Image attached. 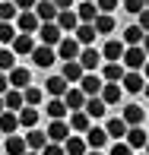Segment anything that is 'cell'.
Returning <instances> with one entry per match:
<instances>
[{"mask_svg":"<svg viewBox=\"0 0 149 155\" xmlns=\"http://www.w3.org/2000/svg\"><path fill=\"white\" fill-rule=\"evenodd\" d=\"M32 63L38 70H48V67H54V60H60L57 57V48H51V45H35V51L29 54Z\"/></svg>","mask_w":149,"mask_h":155,"instance_id":"6da1fadb","label":"cell"},{"mask_svg":"<svg viewBox=\"0 0 149 155\" xmlns=\"http://www.w3.org/2000/svg\"><path fill=\"white\" fill-rule=\"evenodd\" d=\"M124 67L127 70H143L146 67V60H149V54H146V48L143 45H127V51H124Z\"/></svg>","mask_w":149,"mask_h":155,"instance_id":"7a4b0ae2","label":"cell"},{"mask_svg":"<svg viewBox=\"0 0 149 155\" xmlns=\"http://www.w3.org/2000/svg\"><path fill=\"white\" fill-rule=\"evenodd\" d=\"M80 54H83L80 38H76V35H63V41L57 45V57L60 60H80Z\"/></svg>","mask_w":149,"mask_h":155,"instance_id":"3957f363","label":"cell"},{"mask_svg":"<svg viewBox=\"0 0 149 155\" xmlns=\"http://www.w3.org/2000/svg\"><path fill=\"white\" fill-rule=\"evenodd\" d=\"M63 32L57 22H41V29H38V38H41V45H51V48H57L60 41H63Z\"/></svg>","mask_w":149,"mask_h":155,"instance_id":"277c9868","label":"cell"},{"mask_svg":"<svg viewBox=\"0 0 149 155\" xmlns=\"http://www.w3.org/2000/svg\"><path fill=\"white\" fill-rule=\"evenodd\" d=\"M16 29H19V32H29V35H38V29H41L38 13H35V10H22V13L16 16Z\"/></svg>","mask_w":149,"mask_h":155,"instance_id":"5b68a950","label":"cell"},{"mask_svg":"<svg viewBox=\"0 0 149 155\" xmlns=\"http://www.w3.org/2000/svg\"><path fill=\"white\" fill-rule=\"evenodd\" d=\"M120 86H124V92L137 95V92H143V89H146V76L140 73V70H127L124 79H120Z\"/></svg>","mask_w":149,"mask_h":155,"instance_id":"8992f818","label":"cell"},{"mask_svg":"<svg viewBox=\"0 0 149 155\" xmlns=\"http://www.w3.org/2000/svg\"><path fill=\"white\" fill-rule=\"evenodd\" d=\"M76 86H80L89 98H92V95H102V89H105V76H98V73H86L80 82H76Z\"/></svg>","mask_w":149,"mask_h":155,"instance_id":"52a82bcc","label":"cell"},{"mask_svg":"<svg viewBox=\"0 0 149 155\" xmlns=\"http://www.w3.org/2000/svg\"><path fill=\"white\" fill-rule=\"evenodd\" d=\"M102 60H105V54H102V51H95L92 45H86V48H83V54H80V63L86 67V73H95Z\"/></svg>","mask_w":149,"mask_h":155,"instance_id":"ba28073f","label":"cell"},{"mask_svg":"<svg viewBox=\"0 0 149 155\" xmlns=\"http://www.w3.org/2000/svg\"><path fill=\"white\" fill-rule=\"evenodd\" d=\"M45 133H48V139H51V143H63L73 130H70V120H63V117H60V120H51V124H48Z\"/></svg>","mask_w":149,"mask_h":155,"instance_id":"9c48e42d","label":"cell"},{"mask_svg":"<svg viewBox=\"0 0 149 155\" xmlns=\"http://www.w3.org/2000/svg\"><path fill=\"white\" fill-rule=\"evenodd\" d=\"M83 136H86V143H89V149H105V146H108V130H105V127H89L86 133H83Z\"/></svg>","mask_w":149,"mask_h":155,"instance_id":"30bf717a","label":"cell"},{"mask_svg":"<svg viewBox=\"0 0 149 155\" xmlns=\"http://www.w3.org/2000/svg\"><path fill=\"white\" fill-rule=\"evenodd\" d=\"M63 101H67V108H70V111H83V108H86V101H89V95L83 92L80 86H70V89H67V95H63Z\"/></svg>","mask_w":149,"mask_h":155,"instance_id":"8fae6325","label":"cell"},{"mask_svg":"<svg viewBox=\"0 0 149 155\" xmlns=\"http://www.w3.org/2000/svg\"><path fill=\"white\" fill-rule=\"evenodd\" d=\"M60 76L67 82H80L83 76H86V67H83L80 60H63V70H60Z\"/></svg>","mask_w":149,"mask_h":155,"instance_id":"7c38bea8","label":"cell"},{"mask_svg":"<svg viewBox=\"0 0 149 155\" xmlns=\"http://www.w3.org/2000/svg\"><path fill=\"white\" fill-rule=\"evenodd\" d=\"M83 111H86L92 120H98V117H105V114H108V101H105L102 95H92L89 101H86V108H83Z\"/></svg>","mask_w":149,"mask_h":155,"instance_id":"4fadbf2b","label":"cell"},{"mask_svg":"<svg viewBox=\"0 0 149 155\" xmlns=\"http://www.w3.org/2000/svg\"><path fill=\"white\" fill-rule=\"evenodd\" d=\"M19 111H3L0 114V133H6V136H13V133H19Z\"/></svg>","mask_w":149,"mask_h":155,"instance_id":"5bb4252c","label":"cell"},{"mask_svg":"<svg viewBox=\"0 0 149 155\" xmlns=\"http://www.w3.org/2000/svg\"><path fill=\"white\" fill-rule=\"evenodd\" d=\"M35 45H38V41H35V35H29V32H19L16 35V38H13V51H16V54H32L35 51Z\"/></svg>","mask_w":149,"mask_h":155,"instance_id":"9a60e30c","label":"cell"},{"mask_svg":"<svg viewBox=\"0 0 149 155\" xmlns=\"http://www.w3.org/2000/svg\"><path fill=\"white\" fill-rule=\"evenodd\" d=\"M67 89H70V82L63 79V76H48V82H45V92L51 95V98H63Z\"/></svg>","mask_w":149,"mask_h":155,"instance_id":"2e32d148","label":"cell"},{"mask_svg":"<svg viewBox=\"0 0 149 155\" xmlns=\"http://www.w3.org/2000/svg\"><path fill=\"white\" fill-rule=\"evenodd\" d=\"M3 152H6V155H25V152H29V143H25V136H19V133L6 136V143H3Z\"/></svg>","mask_w":149,"mask_h":155,"instance_id":"e0dca14e","label":"cell"},{"mask_svg":"<svg viewBox=\"0 0 149 155\" xmlns=\"http://www.w3.org/2000/svg\"><path fill=\"white\" fill-rule=\"evenodd\" d=\"M35 13H38L41 22H57V3L54 0H38V6H35Z\"/></svg>","mask_w":149,"mask_h":155,"instance_id":"ac0fdd59","label":"cell"},{"mask_svg":"<svg viewBox=\"0 0 149 155\" xmlns=\"http://www.w3.org/2000/svg\"><path fill=\"white\" fill-rule=\"evenodd\" d=\"M57 25L63 32H76V29H80V13H76V10H60L57 13Z\"/></svg>","mask_w":149,"mask_h":155,"instance_id":"d6986e66","label":"cell"},{"mask_svg":"<svg viewBox=\"0 0 149 155\" xmlns=\"http://www.w3.org/2000/svg\"><path fill=\"white\" fill-rule=\"evenodd\" d=\"M63 149H67V155H86L89 143H86V136H73V133H70V136L63 139Z\"/></svg>","mask_w":149,"mask_h":155,"instance_id":"ffe728a7","label":"cell"},{"mask_svg":"<svg viewBox=\"0 0 149 155\" xmlns=\"http://www.w3.org/2000/svg\"><path fill=\"white\" fill-rule=\"evenodd\" d=\"M124 73H127V67H120V60H105V70H102L105 82H120Z\"/></svg>","mask_w":149,"mask_h":155,"instance_id":"44dd1931","label":"cell"},{"mask_svg":"<svg viewBox=\"0 0 149 155\" xmlns=\"http://www.w3.org/2000/svg\"><path fill=\"white\" fill-rule=\"evenodd\" d=\"M76 13H80V22H95L102 10H98V3H95V0H83V3L76 6Z\"/></svg>","mask_w":149,"mask_h":155,"instance_id":"7402d4cb","label":"cell"},{"mask_svg":"<svg viewBox=\"0 0 149 155\" xmlns=\"http://www.w3.org/2000/svg\"><path fill=\"white\" fill-rule=\"evenodd\" d=\"M10 86H13V89L32 86V73H29L25 67H13V70H10Z\"/></svg>","mask_w":149,"mask_h":155,"instance_id":"603a6c76","label":"cell"},{"mask_svg":"<svg viewBox=\"0 0 149 155\" xmlns=\"http://www.w3.org/2000/svg\"><path fill=\"white\" fill-rule=\"evenodd\" d=\"M89 127H92V117L86 111H70V130L73 133H86Z\"/></svg>","mask_w":149,"mask_h":155,"instance_id":"cb8c5ba5","label":"cell"},{"mask_svg":"<svg viewBox=\"0 0 149 155\" xmlns=\"http://www.w3.org/2000/svg\"><path fill=\"white\" fill-rule=\"evenodd\" d=\"M105 130H108V136H111V139H124V136H127V130H130V124H127L124 117H111Z\"/></svg>","mask_w":149,"mask_h":155,"instance_id":"d4e9b609","label":"cell"},{"mask_svg":"<svg viewBox=\"0 0 149 155\" xmlns=\"http://www.w3.org/2000/svg\"><path fill=\"white\" fill-rule=\"evenodd\" d=\"M73 35H76V38H80V45L86 48V45H92V41H95L98 29H95V22H80V29H76Z\"/></svg>","mask_w":149,"mask_h":155,"instance_id":"484cf974","label":"cell"},{"mask_svg":"<svg viewBox=\"0 0 149 155\" xmlns=\"http://www.w3.org/2000/svg\"><path fill=\"white\" fill-rule=\"evenodd\" d=\"M124 139L133 146V149H146V143H149V136H146V130H143V127H130Z\"/></svg>","mask_w":149,"mask_h":155,"instance_id":"4316f807","label":"cell"},{"mask_svg":"<svg viewBox=\"0 0 149 155\" xmlns=\"http://www.w3.org/2000/svg\"><path fill=\"white\" fill-rule=\"evenodd\" d=\"M124 51H127V45L124 41H105V48H102V54H105V60H120L124 57Z\"/></svg>","mask_w":149,"mask_h":155,"instance_id":"83f0119b","label":"cell"},{"mask_svg":"<svg viewBox=\"0 0 149 155\" xmlns=\"http://www.w3.org/2000/svg\"><path fill=\"white\" fill-rule=\"evenodd\" d=\"M120 117H124L130 127H140V124H143V117H146V111L140 108V104H127V108L120 111Z\"/></svg>","mask_w":149,"mask_h":155,"instance_id":"f1b7e54d","label":"cell"},{"mask_svg":"<svg viewBox=\"0 0 149 155\" xmlns=\"http://www.w3.org/2000/svg\"><path fill=\"white\" fill-rule=\"evenodd\" d=\"M25 143H29V149L41 152V149H45L48 143H51V139H48V133H41V130H35V127H32V130L25 133Z\"/></svg>","mask_w":149,"mask_h":155,"instance_id":"f546056e","label":"cell"},{"mask_svg":"<svg viewBox=\"0 0 149 155\" xmlns=\"http://www.w3.org/2000/svg\"><path fill=\"white\" fill-rule=\"evenodd\" d=\"M67 101H63V98H51V101H48V108H45V114L51 117V120H60V117H67Z\"/></svg>","mask_w":149,"mask_h":155,"instance_id":"4dcf8cb0","label":"cell"},{"mask_svg":"<svg viewBox=\"0 0 149 155\" xmlns=\"http://www.w3.org/2000/svg\"><path fill=\"white\" fill-rule=\"evenodd\" d=\"M3 98H6V111H22L25 108V92L22 89H10Z\"/></svg>","mask_w":149,"mask_h":155,"instance_id":"1f68e13d","label":"cell"},{"mask_svg":"<svg viewBox=\"0 0 149 155\" xmlns=\"http://www.w3.org/2000/svg\"><path fill=\"white\" fill-rule=\"evenodd\" d=\"M143 38H146V29H143L140 22L124 29V45H143Z\"/></svg>","mask_w":149,"mask_h":155,"instance_id":"d6a6232c","label":"cell"},{"mask_svg":"<svg viewBox=\"0 0 149 155\" xmlns=\"http://www.w3.org/2000/svg\"><path fill=\"white\" fill-rule=\"evenodd\" d=\"M19 124H22L25 130H32V127L38 124V108H35V104H25V108L19 111Z\"/></svg>","mask_w":149,"mask_h":155,"instance_id":"836d02e7","label":"cell"},{"mask_svg":"<svg viewBox=\"0 0 149 155\" xmlns=\"http://www.w3.org/2000/svg\"><path fill=\"white\" fill-rule=\"evenodd\" d=\"M16 16H19L16 0H0V22H13Z\"/></svg>","mask_w":149,"mask_h":155,"instance_id":"e575fe53","label":"cell"},{"mask_svg":"<svg viewBox=\"0 0 149 155\" xmlns=\"http://www.w3.org/2000/svg\"><path fill=\"white\" fill-rule=\"evenodd\" d=\"M16 57H19V54L13 51V48H0V70H3V73H10V70L16 67Z\"/></svg>","mask_w":149,"mask_h":155,"instance_id":"d590c367","label":"cell"},{"mask_svg":"<svg viewBox=\"0 0 149 155\" xmlns=\"http://www.w3.org/2000/svg\"><path fill=\"white\" fill-rule=\"evenodd\" d=\"M95 29H98V35H111L114 32V16H111V13H98Z\"/></svg>","mask_w":149,"mask_h":155,"instance_id":"8d00e7d4","label":"cell"},{"mask_svg":"<svg viewBox=\"0 0 149 155\" xmlns=\"http://www.w3.org/2000/svg\"><path fill=\"white\" fill-rule=\"evenodd\" d=\"M102 98H105L108 104H117V101H120V82H105Z\"/></svg>","mask_w":149,"mask_h":155,"instance_id":"74e56055","label":"cell"},{"mask_svg":"<svg viewBox=\"0 0 149 155\" xmlns=\"http://www.w3.org/2000/svg\"><path fill=\"white\" fill-rule=\"evenodd\" d=\"M16 25L13 22H0V45H13V38H16Z\"/></svg>","mask_w":149,"mask_h":155,"instance_id":"f35d334b","label":"cell"},{"mask_svg":"<svg viewBox=\"0 0 149 155\" xmlns=\"http://www.w3.org/2000/svg\"><path fill=\"white\" fill-rule=\"evenodd\" d=\"M22 92H25V104H35V108H38V104H41V98H45V92H41L38 86H25Z\"/></svg>","mask_w":149,"mask_h":155,"instance_id":"ab89813d","label":"cell"},{"mask_svg":"<svg viewBox=\"0 0 149 155\" xmlns=\"http://www.w3.org/2000/svg\"><path fill=\"white\" fill-rule=\"evenodd\" d=\"M133 152H137V149H133L127 139H117V143L111 146V152H108V155H133Z\"/></svg>","mask_w":149,"mask_h":155,"instance_id":"60d3db41","label":"cell"},{"mask_svg":"<svg viewBox=\"0 0 149 155\" xmlns=\"http://www.w3.org/2000/svg\"><path fill=\"white\" fill-rule=\"evenodd\" d=\"M124 10H127V13H137V16H140V13L146 10V0H124Z\"/></svg>","mask_w":149,"mask_h":155,"instance_id":"b9f144b4","label":"cell"},{"mask_svg":"<svg viewBox=\"0 0 149 155\" xmlns=\"http://www.w3.org/2000/svg\"><path fill=\"white\" fill-rule=\"evenodd\" d=\"M41 155H67V149H63V143H48L41 149Z\"/></svg>","mask_w":149,"mask_h":155,"instance_id":"7bdbcfd3","label":"cell"},{"mask_svg":"<svg viewBox=\"0 0 149 155\" xmlns=\"http://www.w3.org/2000/svg\"><path fill=\"white\" fill-rule=\"evenodd\" d=\"M10 73H3V70H0V95H6V92H10Z\"/></svg>","mask_w":149,"mask_h":155,"instance_id":"ee69618b","label":"cell"},{"mask_svg":"<svg viewBox=\"0 0 149 155\" xmlns=\"http://www.w3.org/2000/svg\"><path fill=\"white\" fill-rule=\"evenodd\" d=\"M98 3V10L102 13H111V10H117V0H95Z\"/></svg>","mask_w":149,"mask_h":155,"instance_id":"f6af8a7d","label":"cell"},{"mask_svg":"<svg viewBox=\"0 0 149 155\" xmlns=\"http://www.w3.org/2000/svg\"><path fill=\"white\" fill-rule=\"evenodd\" d=\"M16 6H19V13H22V10H35L38 0H16Z\"/></svg>","mask_w":149,"mask_h":155,"instance_id":"bcb514c9","label":"cell"},{"mask_svg":"<svg viewBox=\"0 0 149 155\" xmlns=\"http://www.w3.org/2000/svg\"><path fill=\"white\" fill-rule=\"evenodd\" d=\"M137 22H140V25H143V29L149 32V10H143V13H140V16H137Z\"/></svg>","mask_w":149,"mask_h":155,"instance_id":"7dc6e473","label":"cell"},{"mask_svg":"<svg viewBox=\"0 0 149 155\" xmlns=\"http://www.w3.org/2000/svg\"><path fill=\"white\" fill-rule=\"evenodd\" d=\"M57 3V10H73V0H54Z\"/></svg>","mask_w":149,"mask_h":155,"instance_id":"c3c4849f","label":"cell"},{"mask_svg":"<svg viewBox=\"0 0 149 155\" xmlns=\"http://www.w3.org/2000/svg\"><path fill=\"white\" fill-rule=\"evenodd\" d=\"M3 111H6V98L0 95V114H3Z\"/></svg>","mask_w":149,"mask_h":155,"instance_id":"681fc988","label":"cell"},{"mask_svg":"<svg viewBox=\"0 0 149 155\" xmlns=\"http://www.w3.org/2000/svg\"><path fill=\"white\" fill-rule=\"evenodd\" d=\"M143 76H146V82H149V60H146V67H143Z\"/></svg>","mask_w":149,"mask_h":155,"instance_id":"f907efd6","label":"cell"},{"mask_svg":"<svg viewBox=\"0 0 149 155\" xmlns=\"http://www.w3.org/2000/svg\"><path fill=\"white\" fill-rule=\"evenodd\" d=\"M143 48H146V54H149V32H146V38H143Z\"/></svg>","mask_w":149,"mask_h":155,"instance_id":"816d5d0a","label":"cell"},{"mask_svg":"<svg viewBox=\"0 0 149 155\" xmlns=\"http://www.w3.org/2000/svg\"><path fill=\"white\" fill-rule=\"evenodd\" d=\"M86 155H105V152H102V149H89Z\"/></svg>","mask_w":149,"mask_h":155,"instance_id":"f5cc1de1","label":"cell"},{"mask_svg":"<svg viewBox=\"0 0 149 155\" xmlns=\"http://www.w3.org/2000/svg\"><path fill=\"white\" fill-rule=\"evenodd\" d=\"M25 155H41V152H35V149H29V152H25Z\"/></svg>","mask_w":149,"mask_h":155,"instance_id":"db71d44e","label":"cell"},{"mask_svg":"<svg viewBox=\"0 0 149 155\" xmlns=\"http://www.w3.org/2000/svg\"><path fill=\"white\" fill-rule=\"evenodd\" d=\"M143 92H146V98H149V82H146V89H143Z\"/></svg>","mask_w":149,"mask_h":155,"instance_id":"11a10c76","label":"cell"},{"mask_svg":"<svg viewBox=\"0 0 149 155\" xmlns=\"http://www.w3.org/2000/svg\"><path fill=\"white\" fill-rule=\"evenodd\" d=\"M137 155H149V152H146V149H140V152H137Z\"/></svg>","mask_w":149,"mask_h":155,"instance_id":"9f6ffc18","label":"cell"},{"mask_svg":"<svg viewBox=\"0 0 149 155\" xmlns=\"http://www.w3.org/2000/svg\"><path fill=\"white\" fill-rule=\"evenodd\" d=\"M146 10H149V0H146Z\"/></svg>","mask_w":149,"mask_h":155,"instance_id":"6f0895ef","label":"cell"},{"mask_svg":"<svg viewBox=\"0 0 149 155\" xmlns=\"http://www.w3.org/2000/svg\"><path fill=\"white\" fill-rule=\"evenodd\" d=\"M146 152H149V143H146Z\"/></svg>","mask_w":149,"mask_h":155,"instance_id":"680465c9","label":"cell"},{"mask_svg":"<svg viewBox=\"0 0 149 155\" xmlns=\"http://www.w3.org/2000/svg\"><path fill=\"white\" fill-rule=\"evenodd\" d=\"M0 152H3V146H0Z\"/></svg>","mask_w":149,"mask_h":155,"instance_id":"91938a15","label":"cell"}]
</instances>
